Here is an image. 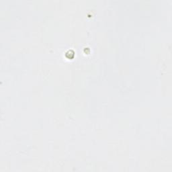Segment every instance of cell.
<instances>
[{
  "label": "cell",
  "instance_id": "6da1fadb",
  "mask_svg": "<svg viewBox=\"0 0 172 172\" xmlns=\"http://www.w3.org/2000/svg\"><path fill=\"white\" fill-rule=\"evenodd\" d=\"M65 57L69 59H73L75 57V52L73 50H68L66 53L64 54Z\"/></svg>",
  "mask_w": 172,
  "mask_h": 172
}]
</instances>
